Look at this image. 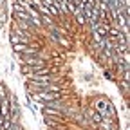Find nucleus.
Masks as SVG:
<instances>
[{"label":"nucleus","mask_w":130,"mask_h":130,"mask_svg":"<svg viewBox=\"0 0 130 130\" xmlns=\"http://www.w3.org/2000/svg\"><path fill=\"white\" fill-rule=\"evenodd\" d=\"M14 53H25V54H36L40 47H35V45H25V43H16L13 45Z\"/></svg>","instance_id":"f257e3e1"}]
</instances>
